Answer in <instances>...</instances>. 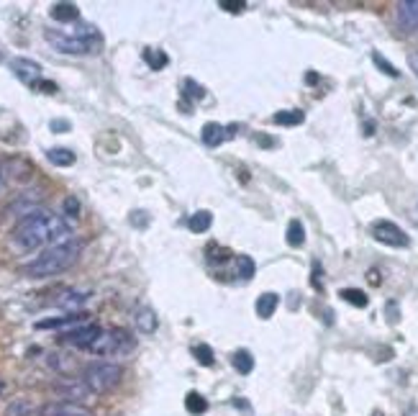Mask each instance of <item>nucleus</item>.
Listing matches in <instances>:
<instances>
[{"mask_svg":"<svg viewBox=\"0 0 418 416\" xmlns=\"http://www.w3.org/2000/svg\"><path fill=\"white\" fill-rule=\"evenodd\" d=\"M318 275H321V267H318V262H313V285H316V288H321V280H318Z\"/></svg>","mask_w":418,"mask_h":416,"instance_id":"obj_38","label":"nucleus"},{"mask_svg":"<svg viewBox=\"0 0 418 416\" xmlns=\"http://www.w3.org/2000/svg\"><path fill=\"white\" fill-rule=\"evenodd\" d=\"M372 62L378 64L380 72H385V75H390V78H398V75H401V72L395 70L393 64L387 62V59H385V57H382V55H380V52H375V55H372Z\"/></svg>","mask_w":418,"mask_h":416,"instance_id":"obj_30","label":"nucleus"},{"mask_svg":"<svg viewBox=\"0 0 418 416\" xmlns=\"http://www.w3.org/2000/svg\"><path fill=\"white\" fill-rule=\"evenodd\" d=\"M398 21L408 31L418 29V0H401L398 3Z\"/></svg>","mask_w":418,"mask_h":416,"instance_id":"obj_14","label":"nucleus"},{"mask_svg":"<svg viewBox=\"0 0 418 416\" xmlns=\"http://www.w3.org/2000/svg\"><path fill=\"white\" fill-rule=\"evenodd\" d=\"M272 121L277 126H300L306 121V116H303V110H280L272 116Z\"/></svg>","mask_w":418,"mask_h":416,"instance_id":"obj_23","label":"nucleus"},{"mask_svg":"<svg viewBox=\"0 0 418 416\" xmlns=\"http://www.w3.org/2000/svg\"><path fill=\"white\" fill-rule=\"evenodd\" d=\"M277 306H280V296L277 293H262L260 299H257V303H254V308H257V316L260 319H272L277 311Z\"/></svg>","mask_w":418,"mask_h":416,"instance_id":"obj_16","label":"nucleus"},{"mask_svg":"<svg viewBox=\"0 0 418 416\" xmlns=\"http://www.w3.org/2000/svg\"><path fill=\"white\" fill-rule=\"evenodd\" d=\"M54 393L59 396V399L70 401V403H85V401H90L95 396L90 388H87L85 383H82V378L80 380H75V378H67V380H59V383L54 385Z\"/></svg>","mask_w":418,"mask_h":416,"instance_id":"obj_9","label":"nucleus"},{"mask_svg":"<svg viewBox=\"0 0 418 416\" xmlns=\"http://www.w3.org/2000/svg\"><path fill=\"white\" fill-rule=\"evenodd\" d=\"M72 224L62 216H57L52 211H36L31 216H26L24 221H18L13 229V242L21 250L31 252L39 247H54V244L70 242L72 239Z\"/></svg>","mask_w":418,"mask_h":416,"instance_id":"obj_1","label":"nucleus"},{"mask_svg":"<svg viewBox=\"0 0 418 416\" xmlns=\"http://www.w3.org/2000/svg\"><path fill=\"white\" fill-rule=\"evenodd\" d=\"M339 296L347 301V303H352V306H357V308H364L367 303H370V299H367V296H364L359 288H344Z\"/></svg>","mask_w":418,"mask_h":416,"instance_id":"obj_25","label":"nucleus"},{"mask_svg":"<svg viewBox=\"0 0 418 416\" xmlns=\"http://www.w3.org/2000/svg\"><path fill=\"white\" fill-rule=\"evenodd\" d=\"M134 322H136V329L142 331V334H151V331H157V327H159L157 311H154L151 306H139V308H136Z\"/></svg>","mask_w":418,"mask_h":416,"instance_id":"obj_13","label":"nucleus"},{"mask_svg":"<svg viewBox=\"0 0 418 416\" xmlns=\"http://www.w3.org/2000/svg\"><path fill=\"white\" fill-rule=\"evenodd\" d=\"M39 416H93V411L70 401H49L39 408Z\"/></svg>","mask_w":418,"mask_h":416,"instance_id":"obj_12","label":"nucleus"},{"mask_svg":"<svg viewBox=\"0 0 418 416\" xmlns=\"http://www.w3.org/2000/svg\"><path fill=\"white\" fill-rule=\"evenodd\" d=\"M124 378V368L119 362H90L82 370V383L90 388L93 393H108L121 383Z\"/></svg>","mask_w":418,"mask_h":416,"instance_id":"obj_4","label":"nucleus"},{"mask_svg":"<svg viewBox=\"0 0 418 416\" xmlns=\"http://www.w3.org/2000/svg\"><path fill=\"white\" fill-rule=\"evenodd\" d=\"M237 273L244 278V280H252L254 273H257V265H254V259L249 254H239L237 257Z\"/></svg>","mask_w":418,"mask_h":416,"instance_id":"obj_27","label":"nucleus"},{"mask_svg":"<svg viewBox=\"0 0 418 416\" xmlns=\"http://www.w3.org/2000/svg\"><path fill=\"white\" fill-rule=\"evenodd\" d=\"M136 347V339L131 337V331L126 329H108L103 331L98 342L90 347V352L100 354V357H121L128 354Z\"/></svg>","mask_w":418,"mask_h":416,"instance_id":"obj_5","label":"nucleus"},{"mask_svg":"<svg viewBox=\"0 0 418 416\" xmlns=\"http://www.w3.org/2000/svg\"><path fill=\"white\" fill-rule=\"evenodd\" d=\"M408 67L413 70V75L418 78V52H413V55L408 57Z\"/></svg>","mask_w":418,"mask_h":416,"instance_id":"obj_37","label":"nucleus"},{"mask_svg":"<svg viewBox=\"0 0 418 416\" xmlns=\"http://www.w3.org/2000/svg\"><path fill=\"white\" fill-rule=\"evenodd\" d=\"M82 247H85V244L80 242V239L54 244V247L41 252L36 259H31V262L24 267V275H29V278H52V275L64 273V270H70L80 259Z\"/></svg>","mask_w":418,"mask_h":416,"instance_id":"obj_2","label":"nucleus"},{"mask_svg":"<svg viewBox=\"0 0 418 416\" xmlns=\"http://www.w3.org/2000/svg\"><path fill=\"white\" fill-rule=\"evenodd\" d=\"M64 213L70 216V219H77L80 216V201L75 196H70V198H64Z\"/></svg>","mask_w":418,"mask_h":416,"instance_id":"obj_31","label":"nucleus"},{"mask_svg":"<svg viewBox=\"0 0 418 416\" xmlns=\"http://www.w3.org/2000/svg\"><path fill=\"white\" fill-rule=\"evenodd\" d=\"M10 70H13V75L29 87H36L41 80H44L41 78V64L29 59V57H13V59H10Z\"/></svg>","mask_w":418,"mask_h":416,"instance_id":"obj_10","label":"nucleus"},{"mask_svg":"<svg viewBox=\"0 0 418 416\" xmlns=\"http://www.w3.org/2000/svg\"><path fill=\"white\" fill-rule=\"evenodd\" d=\"M185 408H188V414L200 416V414H205V411H208V401H205L200 393L190 391L188 396H185Z\"/></svg>","mask_w":418,"mask_h":416,"instance_id":"obj_22","label":"nucleus"},{"mask_svg":"<svg viewBox=\"0 0 418 416\" xmlns=\"http://www.w3.org/2000/svg\"><path fill=\"white\" fill-rule=\"evenodd\" d=\"M367 280H370L372 285H380V273H378V270H370V273H367Z\"/></svg>","mask_w":418,"mask_h":416,"instance_id":"obj_39","label":"nucleus"},{"mask_svg":"<svg viewBox=\"0 0 418 416\" xmlns=\"http://www.w3.org/2000/svg\"><path fill=\"white\" fill-rule=\"evenodd\" d=\"M10 178H13V175H10V162H0V193L6 190V185L10 182Z\"/></svg>","mask_w":418,"mask_h":416,"instance_id":"obj_32","label":"nucleus"},{"mask_svg":"<svg viewBox=\"0 0 418 416\" xmlns=\"http://www.w3.org/2000/svg\"><path fill=\"white\" fill-rule=\"evenodd\" d=\"M185 98H190V101H203L205 98V90L203 85H197L195 80H185Z\"/></svg>","mask_w":418,"mask_h":416,"instance_id":"obj_29","label":"nucleus"},{"mask_svg":"<svg viewBox=\"0 0 418 416\" xmlns=\"http://www.w3.org/2000/svg\"><path fill=\"white\" fill-rule=\"evenodd\" d=\"M41 90V93H47V95H54L59 87H57V83H52V80H41L39 85H36Z\"/></svg>","mask_w":418,"mask_h":416,"instance_id":"obj_36","label":"nucleus"},{"mask_svg":"<svg viewBox=\"0 0 418 416\" xmlns=\"http://www.w3.org/2000/svg\"><path fill=\"white\" fill-rule=\"evenodd\" d=\"M47 41L57 52H62V55H93L98 52L100 47V34L98 29L93 26H80V31H72V34H57V31H44Z\"/></svg>","mask_w":418,"mask_h":416,"instance_id":"obj_3","label":"nucleus"},{"mask_svg":"<svg viewBox=\"0 0 418 416\" xmlns=\"http://www.w3.org/2000/svg\"><path fill=\"white\" fill-rule=\"evenodd\" d=\"M285 239H288V244H290V247H303V242H306V227H303L298 219H292L290 224H288Z\"/></svg>","mask_w":418,"mask_h":416,"instance_id":"obj_21","label":"nucleus"},{"mask_svg":"<svg viewBox=\"0 0 418 416\" xmlns=\"http://www.w3.org/2000/svg\"><path fill=\"white\" fill-rule=\"evenodd\" d=\"M231 365H234V370H239L241 375H249L254 370V357L249 350H237L234 352V357H231Z\"/></svg>","mask_w":418,"mask_h":416,"instance_id":"obj_20","label":"nucleus"},{"mask_svg":"<svg viewBox=\"0 0 418 416\" xmlns=\"http://www.w3.org/2000/svg\"><path fill=\"white\" fill-rule=\"evenodd\" d=\"M52 18L59 21V24H70V21L80 18V8L75 3H54L52 6Z\"/></svg>","mask_w":418,"mask_h":416,"instance_id":"obj_17","label":"nucleus"},{"mask_svg":"<svg viewBox=\"0 0 418 416\" xmlns=\"http://www.w3.org/2000/svg\"><path fill=\"white\" fill-rule=\"evenodd\" d=\"M87 301V293H77V291H67L62 296V299H57V306H62V308H77L82 306Z\"/></svg>","mask_w":418,"mask_h":416,"instance_id":"obj_26","label":"nucleus"},{"mask_svg":"<svg viewBox=\"0 0 418 416\" xmlns=\"http://www.w3.org/2000/svg\"><path fill=\"white\" fill-rule=\"evenodd\" d=\"M193 354H195V360L200 362V365H205V368L214 365V350L208 345H195L193 347Z\"/></svg>","mask_w":418,"mask_h":416,"instance_id":"obj_28","label":"nucleus"},{"mask_svg":"<svg viewBox=\"0 0 418 416\" xmlns=\"http://www.w3.org/2000/svg\"><path fill=\"white\" fill-rule=\"evenodd\" d=\"M87 322L85 311H70L64 316H52V319H41L36 322V329H75Z\"/></svg>","mask_w":418,"mask_h":416,"instance_id":"obj_11","label":"nucleus"},{"mask_svg":"<svg viewBox=\"0 0 418 416\" xmlns=\"http://www.w3.org/2000/svg\"><path fill=\"white\" fill-rule=\"evenodd\" d=\"M410 219H413V224H416V227H418V206H416V208H413V211H410Z\"/></svg>","mask_w":418,"mask_h":416,"instance_id":"obj_41","label":"nucleus"},{"mask_svg":"<svg viewBox=\"0 0 418 416\" xmlns=\"http://www.w3.org/2000/svg\"><path fill=\"white\" fill-rule=\"evenodd\" d=\"M44 201V193L41 190H24V193H18L8 206H6V216H13V219H21L24 221L26 216H31V213L41 211L39 206Z\"/></svg>","mask_w":418,"mask_h":416,"instance_id":"obj_7","label":"nucleus"},{"mask_svg":"<svg viewBox=\"0 0 418 416\" xmlns=\"http://www.w3.org/2000/svg\"><path fill=\"white\" fill-rule=\"evenodd\" d=\"M211 227H214V213L211 211H195L188 219V229L193 234H205Z\"/></svg>","mask_w":418,"mask_h":416,"instance_id":"obj_18","label":"nucleus"},{"mask_svg":"<svg viewBox=\"0 0 418 416\" xmlns=\"http://www.w3.org/2000/svg\"><path fill=\"white\" fill-rule=\"evenodd\" d=\"M144 62L149 64L151 70H162V67H167L170 57L162 49H144Z\"/></svg>","mask_w":418,"mask_h":416,"instance_id":"obj_24","label":"nucleus"},{"mask_svg":"<svg viewBox=\"0 0 418 416\" xmlns=\"http://www.w3.org/2000/svg\"><path fill=\"white\" fill-rule=\"evenodd\" d=\"M218 6H221V8H226L229 10V13H241V10L246 8V3H241V0H221V3H218Z\"/></svg>","mask_w":418,"mask_h":416,"instance_id":"obj_33","label":"nucleus"},{"mask_svg":"<svg viewBox=\"0 0 418 416\" xmlns=\"http://www.w3.org/2000/svg\"><path fill=\"white\" fill-rule=\"evenodd\" d=\"M200 136H203L205 147H221V144L229 139V131H226V126L216 124V121H208V124L203 126Z\"/></svg>","mask_w":418,"mask_h":416,"instance_id":"obj_15","label":"nucleus"},{"mask_svg":"<svg viewBox=\"0 0 418 416\" xmlns=\"http://www.w3.org/2000/svg\"><path fill=\"white\" fill-rule=\"evenodd\" d=\"M52 131H57V134H64V131H70V121H64V118H54L52 121Z\"/></svg>","mask_w":418,"mask_h":416,"instance_id":"obj_35","label":"nucleus"},{"mask_svg":"<svg viewBox=\"0 0 418 416\" xmlns=\"http://www.w3.org/2000/svg\"><path fill=\"white\" fill-rule=\"evenodd\" d=\"M29 411H31V408H29V403H24V401H16V403L8 408V416H26Z\"/></svg>","mask_w":418,"mask_h":416,"instance_id":"obj_34","label":"nucleus"},{"mask_svg":"<svg viewBox=\"0 0 418 416\" xmlns=\"http://www.w3.org/2000/svg\"><path fill=\"white\" fill-rule=\"evenodd\" d=\"M370 234L375 242L380 244H385V247H395V250H403V247H408L410 239L408 234L403 231L398 224H393V221H385V219H380L375 221L370 227Z\"/></svg>","mask_w":418,"mask_h":416,"instance_id":"obj_6","label":"nucleus"},{"mask_svg":"<svg viewBox=\"0 0 418 416\" xmlns=\"http://www.w3.org/2000/svg\"><path fill=\"white\" fill-rule=\"evenodd\" d=\"M103 334V329L98 324H82V327H75V329H67L59 334V342L62 345L72 347H82V350H90V347L98 342V337Z\"/></svg>","mask_w":418,"mask_h":416,"instance_id":"obj_8","label":"nucleus"},{"mask_svg":"<svg viewBox=\"0 0 418 416\" xmlns=\"http://www.w3.org/2000/svg\"><path fill=\"white\" fill-rule=\"evenodd\" d=\"M47 159L52 162L54 167H70L75 165V152L67 150V147H54V150H49L47 152Z\"/></svg>","mask_w":418,"mask_h":416,"instance_id":"obj_19","label":"nucleus"},{"mask_svg":"<svg viewBox=\"0 0 418 416\" xmlns=\"http://www.w3.org/2000/svg\"><path fill=\"white\" fill-rule=\"evenodd\" d=\"M405 416H418V406H408V408H405Z\"/></svg>","mask_w":418,"mask_h":416,"instance_id":"obj_40","label":"nucleus"}]
</instances>
